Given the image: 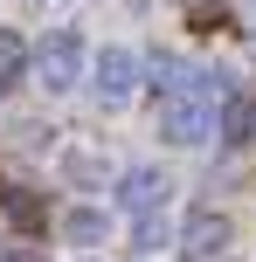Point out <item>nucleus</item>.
<instances>
[{"mask_svg": "<svg viewBox=\"0 0 256 262\" xmlns=\"http://www.w3.org/2000/svg\"><path fill=\"white\" fill-rule=\"evenodd\" d=\"M63 180L69 186H97V180H111V159L90 152V145H69V152H63Z\"/></svg>", "mask_w": 256, "mask_h": 262, "instance_id": "6", "label": "nucleus"}, {"mask_svg": "<svg viewBox=\"0 0 256 262\" xmlns=\"http://www.w3.org/2000/svg\"><path fill=\"white\" fill-rule=\"evenodd\" d=\"M139 83H146V55H139V49L111 41V49H97V55H90V90H97V104H111V111L132 104Z\"/></svg>", "mask_w": 256, "mask_h": 262, "instance_id": "3", "label": "nucleus"}, {"mask_svg": "<svg viewBox=\"0 0 256 262\" xmlns=\"http://www.w3.org/2000/svg\"><path fill=\"white\" fill-rule=\"evenodd\" d=\"M166 242H180L173 235V221H166V214H139V221H132V249H166Z\"/></svg>", "mask_w": 256, "mask_h": 262, "instance_id": "9", "label": "nucleus"}, {"mask_svg": "<svg viewBox=\"0 0 256 262\" xmlns=\"http://www.w3.org/2000/svg\"><path fill=\"white\" fill-rule=\"evenodd\" d=\"M0 262H42L35 249H7V255H0Z\"/></svg>", "mask_w": 256, "mask_h": 262, "instance_id": "11", "label": "nucleus"}, {"mask_svg": "<svg viewBox=\"0 0 256 262\" xmlns=\"http://www.w3.org/2000/svg\"><path fill=\"white\" fill-rule=\"evenodd\" d=\"M104 228H111V221H104V207H83V200L63 214V235H69V242H83V249H90V242H104Z\"/></svg>", "mask_w": 256, "mask_h": 262, "instance_id": "8", "label": "nucleus"}, {"mask_svg": "<svg viewBox=\"0 0 256 262\" xmlns=\"http://www.w3.org/2000/svg\"><path fill=\"white\" fill-rule=\"evenodd\" d=\"M0 97H7V90H0Z\"/></svg>", "mask_w": 256, "mask_h": 262, "instance_id": "12", "label": "nucleus"}, {"mask_svg": "<svg viewBox=\"0 0 256 262\" xmlns=\"http://www.w3.org/2000/svg\"><path fill=\"white\" fill-rule=\"evenodd\" d=\"M215 90H222V83H208V76L187 83V90H166V97H160V138H166V145H187V152H194V145H208V138L222 131Z\"/></svg>", "mask_w": 256, "mask_h": 262, "instance_id": "1", "label": "nucleus"}, {"mask_svg": "<svg viewBox=\"0 0 256 262\" xmlns=\"http://www.w3.org/2000/svg\"><path fill=\"white\" fill-rule=\"evenodd\" d=\"M28 69H35V83L49 97H63V90H76V76L90 69V49H83L76 28H49V35L28 49Z\"/></svg>", "mask_w": 256, "mask_h": 262, "instance_id": "2", "label": "nucleus"}, {"mask_svg": "<svg viewBox=\"0 0 256 262\" xmlns=\"http://www.w3.org/2000/svg\"><path fill=\"white\" fill-rule=\"evenodd\" d=\"M21 69H28V41L14 35V28H0V90H7Z\"/></svg>", "mask_w": 256, "mask_h": 262, "instance_id": "10", "label": "nucleus"}, {"mask_svg": "<svg viewBox=\"0 0 256 262\" xmlns=\"http://www.w3.org/2000/svg\"><path fill=\"white\" fill-rule=\"evenodd\" d=\"M229 242H235V228H229L222 207H194L187 221H180V255H187V262H215Z\"/></svg>", "mask_w": 256, "mask_h": 262, "instance_id": "4", "label": "nucleus"}, {"mask_svg": "<svg viewBox=\"0 0 256 262\" xmlns=\"http://www.w3.org/2000/svg\"><path fill=\"white\" fill-rule=\"evenodd\" d=\"M215 138H229V145H249L256 138V104L249 97H229V104H222V131Z\"/></svg>", "mask_w": 256, "mask_h": 262, "instance_id": "7", "label": "nucleus"}, {"mask_svg": "<svg viewBox=\"0 0 256 262\" xmlns=\"http://www.w3.org/2000/svg\"><path fill=\"white\" fill-rule=\"evenodd\" d=\"M166 193H173V180H166L160 166H125L118 172V207L132 214V221H139V214H160Z\"/></svg>", "mask_w": 256, "mask_h": 262, "instance_id": "5", "label": "nucleus"}]
</instances>
